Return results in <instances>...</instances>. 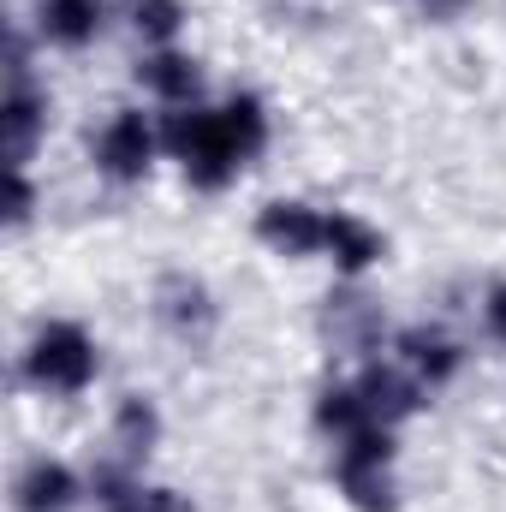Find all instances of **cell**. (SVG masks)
<instances>
[{"instance_id": "10", "label": "cell", "mask_w": 506, "mask_h": 512, "mask_svg": "<svg viewBox=\"0 0 506 512\" xmlns=\"http://www.w3.org/2000/svg\"><path fill=\"white\" fill-rule=\"evenodd\" d=\"M352 382H358V393H364L370 417L387 423V429H399L405 417H417V411H423V399H429V387L417 382L405 364H381V358H370Z\"/></svg>"}, {"instance_id": "20", "label": "cell", "mask_w": 506, "mask_h": 512, "mask_svg": "<svg viewBox=\"0 0 506 512\" xmlns=\"http://www.w3.org/2000/svg\"><path fill=\"white\" fill-rule=\"evenodd\" d=\"M30 215H36V179H30V167H6V227L18 233V227H30Z\"/></svg>"}, {"instance_id": "4", "label": "cell", "mask_w": 506, "mask_h": 512, "mask_svg": "<svg viewBox=\"0 0 506 512\" xmlns=\"http://www.w3.org/2000/svg\"><path fill=\"white\" fill-rule=\"evenodd\" d=\"M42 137H48V90L30 78L24 36L12 30V48H6V96H0V143H6V167H30V155H36Z\"/></svg>"}, {"instance_id": "12", "label": "cell", "mask_w": 506, "mask_h": 512, "mask_svg": "<svg viewBox=\"0 0 506 512\" xmlns=\"http://www.w3.org/2000/svg\"><path fill=\"white\" fill-rule=\"evenodd\" d=\"M322 256L346 280H358V274H370L381 256H387V239H381V227H370L358 209H328V245H322Z\"/></svg>"}, {"instance_id": "3", "label": "cell", "mask_w": 506, "mask_h": 512, "mask_svg": "<svg viewBox=\"0 0 506 512\" xmlns=\"http://www.w3.org/2000/svg\"><path fill=\"white\" fill-rule=\"evenodd\" d=\"M393 429L370 423L346 441H334V489L352 512H399V483H393Z\"/></svg>"}, {"instance_id": "11", "label": "cell", "mask_w": 506, "mask_h": 512, "mask_svg": "<svg viewBox=\"0 0 506 512\" xmlns=\"http://www.w3.org/2000/svg\"><path fill=\"white\" fill-rule=\"evenodd\" d=\"M155 316L179 334V340H203L209 328H215V298H209V286L197 280V274H161L155 280Z\"/></svg>"}, {"instance_id": "14", "label": "cell", "mask_w": 506, "mask_h": 512, "mask_svg": "<svg viewBox=\"0 0 506 512\" xmlns=\"http://www.w3.org/2000/svg\"><path fill=\"white\" fill-rule=\"evenodd\" d=\"M137 84H143L155 102H167V108H191L197 90H203V66H197V54H185V48H149V54L137 60Z\"/></svg>"}, {"instance_id": "1", "label": "cell", "mask_w": 506, "mask_h": 512, "mask_svg": "<svg viewBox=\"0 0 506 512\" xmlns=\"http://www.w3.org/2000/svg\"><path fill=\"white\" fill-rule=\"evenodd\" d=\"M161 149L179 161L185 185L191 191H227L239 173H245V155L233 143V131L221 120V108H173L161 120Z\"/></svg>"}, {"instance_id": "8", "label": "cell", "mask_w": 506, "mask_h": 512, "mask_svg": "<svg viewBox=\"0 0 506 512\" xmlns=\"http://www.w3.org/2000/svg\"><path fill=\"white\" fill-rule=\"evenodd\" d=\"M393 364H405L417 382L435 393V387H447L465 370V346L447 328H435V322H411V328L393 334Z\"/></svg>"}, {"instance_id": "7", "label": "cell", "mask_w": 506, "mask_h": 512, "mask_svg": "<svg viewBox=\"0 0 506 512\" xmlns=\"http://www.w3.org/2000/svg\"><path fill=\"white\" fill-rule=\"evenodd\" d=\"M90 501L102 512H197L191 495L167 489V483H149L143 465H96L90 471Z\"/></svg>"}, {"instance_id": "9", "label": "cell", "mask_w": 506, "mask_h": 512, "mask_svg": "<svg viewBox=\"0 0 506 512\" xmlns=\"http://www.w3.org/2000/svg\"><path fill=\"white\" fill-rule=\"evenodd\" d=\"M84 495H90V483L66 459H48V453H36L12 477V512H72Z\"/></svg>"}, {"instance_id": "6", "label": "cell", "mask_w": 506, "mask_h": 512, "mask_svg": "<svg viewBox=\"0 0 506 512\" xmlns=\"http://www.w3.org/2000/svg\"><path fill=\"white\" fill-rule=\"evenodd\" d=\"M256 245H268L286 262L322 256V245H328V209H316L304 197H274V203L256 209Z\"/></svg>"}, {"instance_id": "21", "label": "cell", "mask_w": 506, "mask_h": 512, "mask_svg": "<svg viewBox=\"0 0 506 512\" xmlns=\"http://www.w3.org/2000/svg\"><path fill=\"white\" fill-rule=\"evenodd\" d=\"M483 322H489V334L506 346V280L489 286V298H483Z\"/></svg>"}, {"instance_id": "2", "label": "cell", "mask_w": 506, "mask_h": 512, "mask_svg": "<svg viewBox=\"0 0 506 512\" xmlns=\"http://www.w3.org/2000/svg\"><path fill=\"white\" fill-rule=\"evenodd\" d=\"M102 376V352H96V334L72 316H48L30 346H24V382L48 399H78L90 393V382Z\"/></svg>"}, {"instance_id": "16", "label": "cell", "mask_w": 506, "mask_h": 512, "mask_svg": "<svg viewBox=\"0 0 506 512\" xmlns=\"http://www.w3.org/2000/svg\"><path fill=\"white\" fill-rule=\"evenodd\" d=\"M370 423H376V417H370L358 382H328L316 393V429H322L328 441H346V435H358V429H370Z\"/></svg>"}, {"instance_id": "19", "label": "cell", "mask_w": 506, "mask_h": 512, "mask_svg": "<svg viewBox=\"0 0 506 512\" xmlns=\"http://www.w3.org/2000/svg\"><path fill=\"white\" fill-rule=\"evenodd\" d=\"M120 12L149 48H173V36L185 30V0H120Z\"/></svg>"}, {"instance_id": "18", "label": "cell", "mask_w": 506, "mask_h": 512, "mask_svg": "<svg viewBox=\"0 0 506 512\" xmlns=\"http://www.w3.org/2000/svg\"><path fill=\"white\" fill-rule=\"evenodd\" d=\"M328 328H334V340L352 346V352H376V340H381V316L358 298V292L328 298Z\"/></svg>"}, {"instance_id": "13", "label": "cell", "mask_w": 506, "mask_h": 512, "mask_svg": "<svg viewBox=\"0 0 506 512\" xmlns=\"http://www.w3.org/2000/svg\"><path fill=\"white\" fill-rule=\"evenodd\" d=\"M36 30H42L48 48L84 54L108 30V0H42L36 6Z\"/></svg>"}, {"instance_id": "5", "label": "cell", "mask_w": 506, "mask_h": 512, "mask_svg": "<svg viewBox=\"0 0 506 512\" xmlns=\"http://www.w3.org/2000/svg\"><path fill=\"white\" fill-rule=\"evenodd\" d=\"M96 173L114 179V185H143L155 155H161V126H149L143 108H120L108 126L96 131Z\"/></svg>"}, {"instance_id": "15", "label": "cell", "mask_w": 506, "mask_h": 512, "mask_svg": "<svg viewBox=\"0 0 506 512\" xmlns=\"http://www.w3.org/2000/svg\"><path fill=\"white\" fill-rule=\"evenodd\" d=\"M114 447H120L126 465H143L161 447V405L149 393H126L114 405Z\"/></svg>"}, {"instance_id": "17", "label": "cell", "mask_w": 506, "mask_h": 512, "mask_svg": "<svg viewBox=\"0 0 506 512\" xmlns=\"http://www.w3.org/2000/svg\"><path fill=\"white\" fill-rule=\"evenodd\" d=\"M221 120H227L233 143H239V155H245V167H251L256 155L268 149V102L251 96V90H233V96L221 102Z\"/></svg>"}, {"instance_id": "22", "label": "cell", "mask_w": 506, "mask_h": 512, "mask_svg": "<svg viewBox=\"0 0 506 512\" xmlns=\"http://www.w3.org/2000/svg\"><path fill=\"white\" fill-rule=\"evenodd\" d=\"M417 6H423L429 18H459V12H465L471 0H417Z\"/></svg>"}]
</instances>
